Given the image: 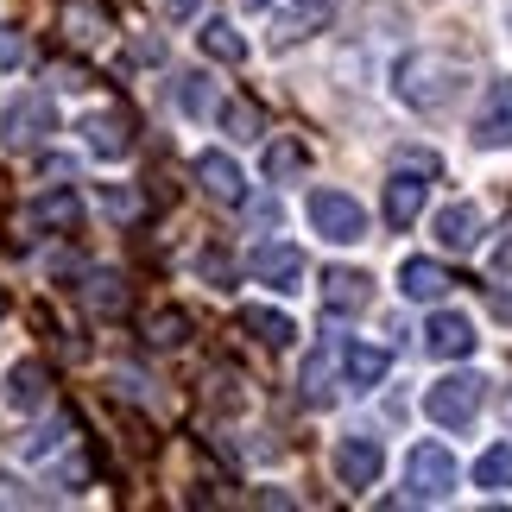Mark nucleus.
<instances>
[{
    "label": "nucleus",
    "mask_w": 512,
    "mask_h": 512,
    "mask_svg": "<svg viewBox=\"0 0 512 512\" xmlns=\"http://www.w3.org/2000/svg\"><path fill=\"white\" fill-rule=\"evenodd\" d=\"M462 83H468L462 64H449V57H437V51H411V57H399V70H392L399 102L418 108V114H443L462 95Z\"/></svg>",
    "instance_id": "1"
},
{
    "label": "nucleus",
    "mask_w": 512,
    "mask_h": 512,
    "mask_svg": "<svg viewBox=\"0 0 512 512\" xmlns=\"http://www.w3.org/2000/svg\"><path fill=\"white\" fill-rule=\"evenodd\" d=\"M456 494V456L443 443H418L405 462V494L399 506H430V500H449Z\"/></svg>",
    "instance_id": "2"
},
{
    "label": "nucleus",
    "mask_w": 512,
    "mask_h": 512,
    "mask_svg": "<svg viewBox=\"0 0 512 512\" xmlns=\"http://www.w3.org/2000/svg\"><path fill=\"white\" fill-rule=\"evenodd\" d=\"M487 399V380H475V373H449V380H437L424 392V411L437 418L443 430H468L475 424V411Z\"/></svg>",
    "instance_id": "3"
},
{
    "label": "nucleus",
    "mask_w": 512,
    "mask_h": 512,
    "mask_svg": "<svg viewBox=\"0 0 512 512\" xmlns=\"http://www.w3.org/2000/svg\"><path fill=\"white\" fill-rule=\"evenodd\" d=\"M310 228H317L329 247H354V241H367V209L354 203L348 190H317L310 196Z\"/></svg>",
    "instance_id": "4"
},
{
    "label": "nucleus",
    "mask_w": 512,
    "mask_h": 512,
    "mask_svg": "<svg viewBox=\"0 0 512 512\" xmlns=\"http://www.w3.org/2000/svg\"><path fill=\"white\" fill-rule=\"evenodd\" d=\"M7 146L13 152H32V146H45L51 133H57V108H51V95H38V89H26V95H13L7 102Z\"/></svg>",
    "instance_id": "5"
},
{
    "label": "nucleus",
    "mask_w": 512,
    "mask_h": 512,
    "mask_svg": "<svg viewBox=\"0 0 512 512\" xmlns=\"http://www.w3.org/2000/svg\"><path fill=\"white\" fill-rule=\"evenodd\" d=\"M386 475V443L380 437H342L336 443V481L342 487H373Z\"/></svg>",
    "instance_id": "6"
},
{
    "label": "nucleus",
    "mask_w": 512,
    "mask_h": 512,
    "mask_svg": "<svg viewBox=\"0 0 512 512\" xmlns=\"http://www.w3.org/2000/svg\"><path fill=\"white\" fill-rule=\"evenodd\" d=\"M475 146L481 152H506L512 146V76L487 83V102L475 114Z\"/></svg>",
    "instance_id": "7"
},
{
    "label": "nucleus",
    "mask_w": 512,
    "mask_h": 512,
    "mask_svg": "<svg viewBox=\"0 0 512 512\" xmlns=\"http://www.w3.org/2000/svg\"><path fill=\"white\" fill-rule=\"evenodd\" d=\"M247 266H253V279L272 285V291H298L304 285V253L291 247V241H260Z\"/></svg>",
    "instance_id": "8"
},
{
    "label": "nucleus",
    "mask_w": 512,
    "mask_h": 512,
    "mask_svg": "<svg viewBox=\"0 0 512 512\" xmlns=\"http://www.w3.org/2000/svg\"><path fill=\"white\" fill-rule=\"evenodd\" d=\"M475 323L462 317V310H437V317L424 323V348L437 354V361H468V354H475Z\"/></svg>",
    "instance_id": "9"
},
{
    "label": "nucleus",
    "mask_w": 512,
    "mask_h": 512,
    "mask_svg": "<svg viewBox=\"0 0 512 512\" xmlns=\"http://www.w3.org/2000/svg\"><path fill=\"white\" fill-rule=\"evenodd\" d=\"M329 19H336V0H285L279 7V19H272V45H298V38H310V32H323Z\"/></svg>",
    "instance_id": "10"
},
{
    "label": "nucleus",
    "mask_w": 512,
    "mask_h": 512,
    "mask_svg": "<svg viewBox=\"0 0 512 512\" xmlns=\"http://www.w3.org/2000/svg\"><path fill=\"white\" fill-rule=\"evenodd\" d=\"M83 146L95 159H127L133 152V121L114 114V108H95V114H83Z\"/></svg>",
    "instance_id": "11"
},
{
    "label": "nucleus",
    "mask_w": 512,
    "mask_h": 512,
    "mask_svg": "<svg viewBox=\"0 0 512 512\" xmlns=\"http://www.w3.org/2000/svg\"><path fill=\"white\" fill-rule=\"evenodd\" d=\"M196 184H203L215 203H228V209L247 203V177H241V165H234L228 152H203V159H196Z\"/></svg>",
    "instance_id": "12"
},
{
    "label": "nucleus",
    "mask_w": 512,
    "mask_h": 512,
    "mask_svg": "<svg viewBox=\"0 0 512 512\" xmlns=\"http://www.w3.org/2000/svg\"><path fill=\"white\" fill-rule=\"evenodd\" d=\"M367 298H373L367 272H354V266H329L323 272V310L329 317H354V310H367Z\"/></svg>",
    "instance_id": "13"
},
{
    "label": "nucleus",
    "mask_w": 512,
    "mask_h": 512,
    "mask_svg": "<svg viewBox=\"0 0 512 512\" xmlns=\"http://www.w3.org/2000/svg\"><path fill=\"white\" fill-rule=\"evenodd\" d=\"M424 177H411V171H392L386 177V228H411V222H418V215H424Z\"/></svg>",
    "instance_id": "14"
},
{
    "label": "nucleus",
    "mask_w": 512,
    "mask_h": 512,
    "mask_svg": "<svg viewBox=\"0 0 512 512\" xmlns=\"http://www.w3.org/2000/svg\"><path fill=\"white\" fill-rule=\"evenodd\" d=\"M0 399H7L13 411H38L51 399V373H45V361H19L13 373H7V386H0Z\"/></svg>",
    "instance_id": "15"
},
{
    "label": "nucleus",
    "mask_w": 512,
    "mask_h": 512,
    "mask_svg": "<svg viewBox=\"0 0 512 512\" xmlns=\"http://www.w3.org/2000/svg\"><path fill=\"white\" fill-rule=\"evenodd\" d=\"M475 241H481V209H475V203L437 209V247H443V253H468Z\"/></svg>",
    "instance_id": "16"
},
{
    "label": "nucleus",
    "mask_w": 512,
    "mask_h": 512,
    "mask_svg": "<svg viewBox=\"0 0 512 512\" xmlns=\"http://www.w3.org/2000/svg\"><path fill=\"white\" fill-rule=\"evenodd\" d=\"M386 367H392L386 348H373V342H342V380H348V386H361V392L380 386Z\"/></svg>",
    "instance_id": "17"
},
{
    "label": "nucleus",
    "mask_w": 512,
    "mask_h": 512,
    "mask_svg": "<svg viewBox=\"0 0 512 512\" xmlns=\"http://www.w3.org/2000/svg\"><path fill=\"white\" fill-rule=\"evenodd\" d=\"M399 291H405L411 304H437L443 291H449V272L437 260H405L399 266Z\"/></svg>",
    "instance_id": "18"
},
{
    "label": "nucleus",
    "mask_w": 512,
    "mask_h": 512,
    "mask_svg": "<svg viewBox=\"0 0 512 512\" xmlns=\"http://www.w3.org/2000/svg\"><path fill=\"white\" fill-rule=\"evenodd\" d=\"M336 342H323V348H310V361H304V399L310 405H336Z\"/></svg>",
    "instance_id": "19"
},
{
    "label": "nucleus",
    "mask_w": 512,
    "mask_h": 512,
    "mask_svg": "<svg viewBox=\"0 0 512 512\" xmlns=\"http://www.w3.org/2000/svg\"><path fill=\"white\" fill-rule=\"evenodd\" d=\"M241 329H247L253 342H266V348L298 342V323H291L285 310H266V304H247V310H241Z\"/></svg>",
    "instance_id": "20"
},
{
    "label": "nucleus",
    "mask_w": 512,
    "mask_h": 512,
    "mask_svg": "<svg viewBox=\"0 0 512 512\" xmlns=\"http://www.w3.org/2000/svg\"><path fill=\"white\" fill-rule=\"evenodd\" d=\"M83 304L95 310V317H121V310H127L121 272H89V279H83Z\"/></svg>",
    "instance_id": "21"
},
{
    "label": "nucleus",
    "mask_w": 512,
    "mask_h": 512,
    "mask_svg": "<svg viewBox=\"0 0 512 512\" xmlns=\"http://www.w3.org/2000/svg\"><path fill=\"white\" fill-rule=\"evenodd\" d=\"M487 304H494V317L512 323V241H500L487 260Z\"/></svg>",
    "instance_id": "22"
},
{
    "label": "nucleus",
    "mask_w": 512,
    "mask_h": 512,
    "mask_svg": "<svg viewBox=\"0 0 512 512\" xmlns=\"http://www.w3.org/2000/svg\"><path fill=\"white\" fill-rule=\"evenodd\" d=\"M64 32L76 38V45H95V38L108 32V13H102V0H64Z\"/></svg>",
    "instance_id": "23"
},
{
    "label": "nucleus",
    "mask_w": 512,
    "mask_h": 512,
    "mask_svg": "<svg viewBox=\"0 0 512 512\" xmlns=\"http://www.w3.org/2000/svg\"><path fill=\"white\" fill-rule=\"evenodd\" d=\"M475 481L487 487V494H506V487H512V443L481 449V462H475Z\"/></svg>",
    "instance_id": "24"
},
{
    "label": "nucleus",
    "mask_w": 512,
    "mask_h": 512,
    "mask_svg": "<svg viewBox=\"0 0 512 512\" xmlns=\"http://www.w3.org/2000/svg\"><path fill=\"white\" fill-rule=\"evenodd\" d=\"M203 51L215 57V64H241V57H247V38L234 32L228 19H209V26H203Z\"/></svg>",
    "instance_id": "25"
},
{
    "label": "nucleus",
    "mask_w": 512,
    "mask_h": 512,
    "mask_svg": "<svg viewBox=\"0 0 512 512\" xmlns=\"http://www.w3.org/2000/svg\"><path fill=\"white\" fill-rule=\"evenodd\" d=\"M76 215H83V203H76V190H51V196H38L32 222H38V228H70Z\"/></svg>",
    "instance_id": "26"
},
{
    "label": "nucleus",
    "mask_w": 512,
    "mask_h": 512,
    "mask_svg": "<svg viewBox=\"0 0 512 512\" xmlns=\"http://www.w3.org/2000/svg\"><path fill=\"white\" fill-rule=\"evenodd\" d=\"M304 146L298 140H272L266 146V177H272V184H285V177H304Z\"/></svg>",
    "instance_id": "27"
},
{
    "label": "nucleus",
    "mask_w": 512,
    "mask_h": 512,
    "mask_svg": "<svg viewBox=\"0 0 512 512\" xmlns=\"http://www.w3.org/2000/svg\"><path fill=\"white\" fill-rule=\"evenodd\" d=\"M222 127L234 133V140H260V108H253L247 95H234V102L222 108Z\"/></svg>",
    "instance_id": "28"
},
{
    "label": "nucleus",
    "mask_w": 512,
    "mask_h": 512,
    "mask_svg": "<svg viewBox=\"0 0 512 512\" xmlns=\"http://www.w3.org/2000/svg\"><path fill=\"white\" fill-rule=\"evenodd\" d=\"M171 95H177V108H184V114H209V76L203 70H184Z\"/></svg>",
    "instance_id": "29"
},
{
    "label": "nucleus",
    "mask_w": 512,
    "mask_h": 512,
    "mask_svg": "<svg viewBox=\"0 0 512 512\" xmlns=\"http://www.w3.org/2000/svg\"><path fill=\"white\" fill-rule=\"evenodd\" d=\"M184 336H190L184 310H159V317L146 323V342H152V348H177V342H184Z\"/></svg>",
    "instance_id": "30"
},
{
    "label": "nucleus",
    "mask_w": 512,
    "mask_h": 512,
    "mask_svg": "<svg viewBox=\"0 0 512 512\" xmlns=\"http://www.w3.org/2000/svg\"><path fill=\"white\" fill-rule=\"evenodd\" d=\"M57 443H70V424H45V430H32V437L26 443H19V449H26V456L38 462V456H51V449Z\"/></svg>",
    "instance_id": "31"
},
{
    "label": "nucleus",
    "mask_w": 512,
    "mask_h": 512,
    "mask_svg": "<svg viewBox=\"0 0 512 512\" xmlns=\"http://www.w3.org/2000/svg\"><path fill=\"white\" fill-rule=\"evenodd\" d=\"M203 279H209V285H234V266H228V253H215V247L203 253Z\"/></svg>",
    "instance_id": "32"
},
{
    "label": "nucleus",
    "mask_w": 512,
    "mask_h": 512,
    "mask_svg": "<svg viewBox=\"0 0 512 512\" xmlns=\"http://www.w3.org/2000/svg\"><path fill=\"white\" fill-rule=\"evenodd\" d=\"M19 57H26V45H19V32H13V26H0V70H13Z\"/></svg>",
    "instance_id": "33"
},
{
    "label": "nucleus",
    "mask_w": 512,
    "mask_h": 512,
    "mask_svg": "<svg viewBox=\"0 0 512 512\" xmlns=\"http://www.w3.org/2000/svg\"><path fill=\"white\" fill-rule=\"evenodd\" d=\"M102 196H108V209L121 215V222H127V215H140V196H127V190H102Z\"/></svg>",
    "instance_id": "34"
},
{
    "label": "nucleus",
    "mask_w": 512,
    "mask_h": 512,
    "mask_svg": "<svg viewBox=\"0 0 512 512\" xmlns=\"http://www.w3.org/2000/svg\"><path fill=\"white\" fill-rule=\"evenodd\" d=\"M159 7H165V19H196V13H203V0H159Z\"/></svg>",
    "instance_id": "35"
},
{
    "label": "nucleus",
    "mask_w": 512,
    "mask_h": 512,
    "mask_svg": "<svg viewBox=\"0 0 512 512\" xmlns=\"http://www.w3.org/2000/svg\"><path fill=\"white\" fill-rule=\"evenodd\" d=\"M241 7H247V13H260V7H272V0H241Z\"/></svg>",
    "instance_id": "36"
},
{
    "label": "nucleus",
    "mask_w": 512,
    "mask_h": 512,
    "mask_svg": "<svg viewBox=\"0 0 512 512\" xmlns=\"http://www.w3.org/2000/svg\"><path fill=\"white\" fill-rule=\"evenodd\" d=\"M506 418H512V399H506Z\"/></svg>",
    "instance_id": "37"
}]
</instances>
